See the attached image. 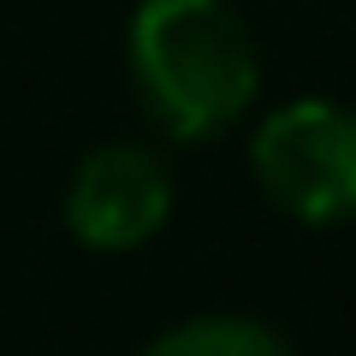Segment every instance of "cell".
Instances as JSON below:
<instances>
[{"label": "cell", "instance_id": "3957f363", "mask_svg": "<svg viewBox=\"0 0 356 356\" xmlns=\"http://www.w3.org/2000/svg\"><path fill=\"white\" fill-rule=\"evenodd\" d=\"M172 214V178L143 143H102L65 184V226L89 250H137Z\"/></svg>", "mask_w": 356, "mask_h": 356}, {"label": "cell", "instance_id": "7a4b0ae2", "mask_svg": "<svg viewBox=\"0 0 356 356\" xmlns=\"http://www.w3.org/2000/svg\"><path fill=\"white\" fill-rule=\"evenodd\" d=\"M261 196L309 226L356 220V113L339 102H291L250 143Z\"/></svg>", "mask_w": 356, "mask_h": 356}, {"label": "cell", "instance_id": "277c9868", "mask_svg": "<svg viewBox=\"0 0 356 356\" xmlns=\"http://www.w3.org/2000/svg\"><path fill=\"white\" fill-rule=\"evenodd\" d=\"M143 356H291V344L261 321L202 315V321H184V327H166Z\"/></svg>", "mask_w": 356, "mask_h": 356}, {"label": "cell", "instance_id": "6da1fadb", "mask_svg": "<svg viewBox=\"0 0 356 356\" xmlns=\"http://www.w3.org/2000/svg\"><path fill=\"white\" fill-rule=\"evenodd\" d=\"M131 89L178 143L220 137L255 102V42L232 0H143L125 30Z\"/></svg>", "mask_w": 356, "mask_h": 356}]
</instances>
